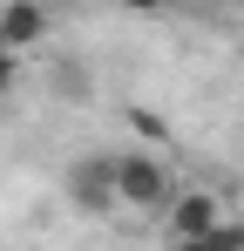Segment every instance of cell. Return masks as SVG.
Instances as JSON below:
<instances>
[{
    "label": "cell",
    "mask_w": 244,
    "mask_h": 251,
    "mask_svg": "<svg viewBox=\"0 0 244 251\" xmlns=\"http://www.w3.org/2000/svg\"><path fill=\"white\" fill-rule=\"evenodd\" d=\"M54 88H68L61 102H88V75H81L75 61H68V68H54Z\"/></svg>",
    "instance_id": "obj_6"
},
{
    "label": "cell",
    "mask_w": 244,
    "mask_h": 251,
    "mask_svg": "<svg viewBox=\"0 0 244 251\" xmlns=\"http://www.w3.org/2000/svg\"><path fill=\"white\" fill-rule=\"evenodd\" d=\"M116 7H129V14H163L170 0H116Z\"/></svg>",
    "instance_id": "obj_8"
},
{
    "label": "cell",
    "mask_w": 244,
    "mask_h": 251,
    "mask_svg": "<svg viewBox=\"0 0 244 251\" xmlns=\"http://www.w3.org/2000/svg\"><path fill=\"white\" fill-rule=\"evenodd\" d=\"M224 217H231V210H224L217 190H203V183H176V197L163 204V238H197V231L224 224Z\"/></svg>",
    "instance_id": "obj_3"
},
{
    "label": "cell",
    "mask_w": 244,
    "mask_h": 251,
    "mask_svg": "<svg viewBox=\"0 0 244 251\" xmlns=\"http://www.w3.org/2000/svg\"><path fill=\"white\" fill-rule=\"evenodd\" d=\"M109 170H116V204L122 210L163 217V204L176 197V170L163 163V156H149V150H116Z\"/></svg>",
    "instance_id": "obj_1"
},
{
    "label": "cell",
    "mask_w": 244,
    "mask_h": 251,
    "mask_svg": "<svg viewBox=\"0 0 244 251\" xmlns=\"http://www.w3.org/2000/svg\"><path fill=\"white\" fill-rule=\"evenodd\" d=\"M61 197H68L75 217H109L116 210V170H109V156H75L68 176H61Z\"/></svg>",
    "instance_id": "obj_2"
},
{
    "label": "cell",
    "mask_w": 244,
    "mask_h": 251,
    "mask_svg": "<svg viewBox=\"0 0 244 251\" xmlns=\"http://www.w3.org/2000/svg\"><path fill=\"white\" fill-rule=\"evenodd\" d=\"M170 251H244V217H224L197 238H170Z\"/></svg>",
    "instance_id": "obj_5"
},
{
    "label": "cell",
    "mask_w": 244,
    "mask_h": 251,
    "mask_svg": "<svg viewBox=\"0 0 244 251\" xmlns=\"http://www.w3.org/2000/svg\"><path fill=\"white\" fill-rule=\"evenodd\" d=\"M48 27H54V14H48L41 0H7V7H0V41L14 48V54L41 48V41H48Z\"/></svg>",
    "instance_id": "obj_4"
},
{
    "label": "cell",
    "mask_w": 244,
    "mask_h": 251,
    "mask_svg": "<svg viewBox=\"0 0 244 251\" xmlns=\"http://www.w3.org/2000/svg\"><path fill=\"white\" fill-rule=\"evenodd\" d=\"M14 82H21V54L0 41V95H14Z\"/></svg>",
    "instance_id": "obj_7"
}]
</instances>
